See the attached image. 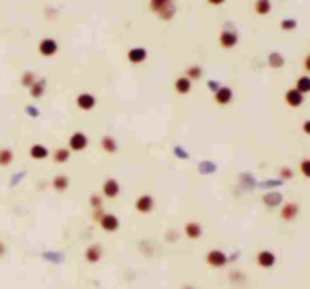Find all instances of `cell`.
<instances>
[{"label":"cell","instance_id":"1","mask_svg":"<svg viewBox=\"0 0 310 289\" xmlns=\"http://www.w3.org/2000/svg\"><path fill=\"white\" fill-rule=\"evenodd\" d=\"M206 262L212 266V268H223L225 264H228V258H225V253L223 251H210L208 255H206Z\"/></svg>","mask_w":310,"mask_h":289},{"label":"cell","instance_id":"2","mask_svg":"<svg viewBox=\"0 0 310 289\" xmlns=\"http://www.w3.org/2000/svg\"><path fill=\"white\" fill-rule=\"evenodd\" d=\"M257 262H259L261 268H272L276 264V255L272 251H261L259 255H257Z\"/></svg>","mask_w":310,"mask_h":289},{"label":"cell","instance_id":"3","mask_svg":"<svg viewBox=\"0 0 310 289\" xmlns=\"http://www.w3.org/2000/svg\"><path fill=\"white\" fill-rule=\"evenodd\" d=\"M87 147V138L83 136L81 132H77L70 136V149H75V151H83Z\"/></svg>","mask_w":310,"mask_h":289},{"label":"cell","instance_id":"4","mask_svg":"<svg viewBox=\"0 0 310 289\" xmlns=\"http://www.w3.org/2000/svg\"><path fill=\"white\" fill-rule=\"evenodd\" d=\"M100 258H102V247L100 245H94V247L87 249V253H85V260L87 262L96 264V262H100Z\"/></svg>","mask_w":310,"mask_h":289},{"label":"cell","instance_id":"5","mask_svg":"<svg viewBox=\"0 0 310 289\" xmlns=\"http://www.w3.org/2000/svg\"><path fill=\"white\" fill-rule=\"evenodd\" d=\"M100 223H102V228H104V230H108V232H115V230L119 228V223H117V219H115V215H104Z\"/></svg>","mask_w":310,"mask_h":289},{"label":"cell","instance_id":"6","mask_svg":"<svg viewBox=\"0 0 310 289\" xmlns=\"http://www.w3.org/2000/svg\"><path fill=\"white\" fill-rule=\"evenodd\" d=\"M30 156L34 158V159H45V158L49 156V151L45 149L43 145H32V147H30Z\"/></svg>","mask_w":310,"mask_h":289},{"label":"cell","instance_id":"7","mask_svg":"<svg viewBox=\"0 0 310 289\" xmlns=\"http://www.w3.org/2000/svg\"><path fill=\"white\" fill-rule=\"evenodd\" d=\"M11 162H13V151L2 147V149H0V166L6 168V166H11Z\"/></svg>","mask_w":310,"mask_h":289},{"label":"cell","instance_id":"8","mask_svg":"<svg viewBox=\"0 0 310 289\" xmlns=\"http://www.w3.org/2000/svg\"><path fill=\"white\" fill-rule=\"evenodd\" d=\"M55 49H57V45H55L53 41H49V38L41 43V53H43V55H53Z\"/></svg>","mask_w":310,"mask_h":289},{"label":"cell","instance_id":"9","mask_svg":"<svg viewBox=\"0 0 310 289\" xmlns=\"http://www.w3.org/2000/svg\"><path fill=\"white\" fill-rule=\"evenodd\" d=\"M79 106L85 108V111H87V108H92V106H94V96L81 94V96H79Z\"/></svg>","mask_w":310,"mask_h":289},{"label":"cell","instance_id":"10","mask_svg":"<svg viewBox=\"0 0 310 289\" xmlns=\"http://www.w3.org/2000/svg\"><path fill=\"white\" fill-rule=\"evenodd\" d=\"M200 232H202V230H200L198 223H187V236H189V238H200Z\"/></svg>","mask_w":310,"mask_h":289},{"label":"cell","instance_id":"11","mask_svg":"<svg viewBox=\"0 0 310 289\" xmlns=\"http://www.w3.org/2000/svg\"><path fill=\"white\" fill-rule=\"evenodd\" d=\"M66 187H68V179H66V177H55V179H53V189L64 191Z\"/></svg>","mask_w":310,"mask_h":289},{"label":"cell","instance_id":"12","mask_svg":"<svg viewBox=\"0 0 310 289\" xmlns=\"http://www.w3.org/2000/svg\"><path fill=\"white\" fill-rule=\"evenodd\" d=\"M151 207H153V202H151V198H138V204H136V209L138 210H145V213H147V210H151Z\"/></svg>","mask_w":310,"mask_h":289},{"label":"cell","instance_id":"13","mask_svg":"<svg viewBox=\"0 0 310 289\" xmlns=\"http://www.w3.org/2000/svg\"><path fill=\"white\" fill-rule=\"evenodd\" d=\"M104 194H106L108 198L117 196V185H115V181H106V183H104Z\"/></svg>","mask_w":310,"mask_h":289},{"label":"cell","instance_id":"14","mask_svg":"<svg viewBox=\"0 0 310 289\" xmlns=\"http://www.w3.org/2000/svg\"><path fill=\"white\" fill-rule=\"evenodd\" d=\"M287 100H289V105H291V106H298L300 102H302V96L298 92H289L287 94Z\"/></svg>","mask_w":310,"mask_h":289},{"label":"cell","instance_id":"15","mask_svg":"<svg viewBox=\"0 0 310 289\" xmlns=\"http://www.w3.org/2000/svg\"><path fill=\"white\" fill-rule=\"evenodd\" d=\"M298 215V207H295V204H289V207L285 209V213H283V219H293L291 215Z\"/></svg>","mask_w":310,"mask_h":289},{"label":"cell","instance_id":"16","mask_svg":"<svg viewBox=\"0 0 310 289\" xmlns=\"http://www.w3.org/2000/svg\"><path fill=\"white\" fill-rule=\"evenodd\" d=\"M53 158H55V162H66V159H68V151L66 149H57Z\"/></svg>","mask_w":310,"mask_h":289},{"label":"cell","instance_id":"17","mask_svg":"<svg viewBox=\"0 0 310 289\" xmlns=\"http://www.w3.org/2000/svg\"><path fill=\"white\" fill-rule=\"evenodd\" d=\"M30 94L34 96V98H38V96L43 94V81L41 83H36V85H32V89H30Z\"/></svg>","mask_w":310,"mask_h":289},{"label":"cell","instance_id":"18","mask_svg":"<svg viewBox=\"0 0 310 289\" xmlns=\"http://www.w3.org/2000/svg\"><path fill=\"white\" fill-rule=\"evenodd\" d=\"M6 253H9V247H6V242L0 238V260H4V258H6Z\"/></svg>","mask_w":310,"mask_h":289},{"label":"cell","instance_id":"19","mask_svg":"<svg viewBox=\"0 0 310 289\" xmlns=\"http://www.w3.org/2000/svg\"><path fill=\"white\" fill-rule=\"evenodd\" d=\"M32 83H34V75H24V85H30L32 87Z\"/></svg>","mask_w":310,"mask_h":289},{"label":"cell","instance_id":"20","mask_svg":"<svg viewBox=\"0 0 310 289\" xmlns=\"http://www.w3.org/2000/svg\"><path fill=\"white\" fill-rule=\"evenodd\" d=\"M302 172H304L306 177H310V162H302Z\"/></svg>","mask_w":310,"mask_h":289},{"label":"cell","instance_id":"21","mask_svg":"<svg viewBox=\"0 0 310 289\" xmlns=\"http://www.w3.org/2000/svg\"><path fill=\"white\" fill-rule=\"evenodd\" d=\"M300 89H302V92H306V89H310V83H308V79H302V83H300Z\"/></svg>","mask_w":310,"mask_h":289},{"label":"cell","instance_id":"22","mask_svg":"<svg viewBox=\"0 0 310 289\" xmlns=\"http://www.w3.org/2000/svg\"><path fill=\"white\" fill-rule=\"evenodd\" d=\"M306 130H308V134H310V124H306Z\"/></svg>","mask_w":310,"mask_h":289},{"label":"cell","instance_id":"23","mask_svg":"<svg viewBox=\"0 0 310 289\" xmlns=\"http://www.w3.org/2000/svg\"><path fill=\"white\" fill-rule=\"evenodd\" d=\"M185 289H191V287H185Z\"/></svg>","mask_w":310,"mask_h":289}]
</instances>
